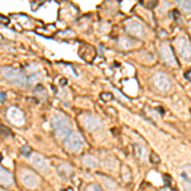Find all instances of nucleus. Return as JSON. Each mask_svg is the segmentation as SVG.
<instances>
[{"label": "nucleus", "instance_id": "obj_1", "mask_svg": "<svg viewBox=\"0 0 191 191\" xmlns=\"http://www.w3.org/2000/svg\"><path fill=\"white\" fill-rule=\"evenodd\" d=\"M51 126L55 131V135L59 139H65L68 135L72 133L70 130V124L65 116L61 114H55L51 117Z\"/></svg>", "mask_w": 191, "mask_h": 191}, {"label": "nucleus", "instance_id": "obj_9", "mask_svg": "<svg viewBox=\"0 0 191 191\" xmlns=\"http://www.w3.org/2000/svg\"><path fill=\"white\" fill-rule=\"evenodd\" d=\"M84 126L89 130V131H100L102 129V121L97 117V116H93V115H88L84 119Z\"/></svg>", "mask_w": 191, "mask_h": 191}, {"label": "nucleus", "instance_id": "obj_5", "mask_svg": "<svg viewBox=\"0 0 191 191\" xmlns=\"http://www.w3.org/2000/svg\"><path fill=\"white\" fill-rule=\"evenodd\" d=\"M152 80H153L154 86H156L161 92H168V91L171 89V87H172V82H171V79L168 78V75L165 74V73H162V72H157V73L153 75Z\"/></svg>", "mask_w": 191, "mask_h": 191}, {"label": "nucleus", "instance_id": "obj_26", "mask_svg": "<svg viewBox=\"0 0 191 191\" xmlns=\"http://www.w3.org/2000/svg\"><path fill=\"white\" fill-rule=\"evenodd\" d=\"M0 101H2V103H4V101H5V92L0 93Z\"/></svg>", "mask_w": 191, "mask_h": 191}, {"label": "nucleus", "instance_id": "obj_7", "mask_svg": "<svg viewBox=\"0 0 191 191\" xmlns=\"http://www.w3.org/2000/svg\"><path fill=\"white\" fill-rule=\"evenodd\" d=\"M7 117H8V120L10 122H13V124L17 125V126H22L24 124V121H26L24 114L19 110L18 107H16V106H12V107L8 108Z\"/></svg>", "mask_w": 191, "mask_h": 191}, {"label": "nucleus", "instance_id": "obj_27", "mask_svg": "<svg viewBox=\"0 0 191 191\" xmlns=\"http://www.w3.org/2000/svg\"><path fill=\"white\" fill-rule=\"evenodd\" d=\"M2 131H3V134H4V135H7L5 133H8V134L10 133V131H9V130H8V129H7V128H5L4 125H2Z\"/></svg>", "mask_w": 191, "mask_h": 191}, {"label": "nucleus", "instance_id": "obj_16", "mask_svg": "<svg viewBox=\"0 0 191 191\" xmlns=\"http://www.w3.org/2000/svg\"><path fill=\"white\" fill-rule=\"evenodd\" d=\"M177 5H179V9L184 13H190L191 12V2L189 0H182V2H177Z\"/></svg>", "mask_w": 191, "mask_h": 191}, {"label": "nucleus", "instance_id": "obj_8", "mask_svg": "<svg viewBox=\"0 0 191 191\" xmlns=\"http://www.w3.org/2000/svg\"><path fill=\"white\" fill-rule=\"evenodd\" d=\"M126 31L128 33L133 35V36H136V37H142L144 36V27L140 22L135 21V19H130L126 23Z\"/></svg>", "mask_w": 191, "mask_h": 191}, {"label": "nucleus", "instance_id": "obj_17", "mask_svg": "<svg viewBox=\"0 0 191 191\" xmlns=\"http://www.w3.org/2000/svg\"><path fill=\"white\" fill-rule=\"evenodd\" d=\"M121 175H122V180H124L125 182H128V181L131 180V172H130L129 167L125 166V165L121 166Z\"/></svg>", "mask_w": 191, "mask_h": 191}, {"label": "nucleus", "instance_id": "obj_19", "mask_svg": "<svg viewBox=\"0 0 191 191\" xmlns=\"http://www.w3.org/2000/svg\"><path fill=\"white\" fill-rule=\"evenodd\" d=\"M182 177H186L187 180H191V165H186L182 171Z\"/></svg>", "mask_w": 191, "mask_h": 191}, {"label": "nucleus", "instance_id": "obj_15", "mask_svg": "<svg viewBox=\"0 0 191 191\" xmlns=\"http://www.w3.org/2000/svg\"><path fill=\"white\" fill-rule=\"evenodd\" d=\"M134 149H135L136 157H139L140 159H145L147 158V151H145L144 147H142L140 144H135L134 145Z\"/></svg>", "mask_w": 191, "mask_h": 191}, {"label": "nucleus", "instance_id": "obj_3", "mask_svg": "<svg viewBox=\"0 0 191 191\" xmlns=\"http://www.w3.org/2000/svg\"><path fill=\"white\" fill-rule=\"evenodd\" d=\"M19 180H21V182L27 189H30V190L36 189L40 185V182H41L40 176L36 175V172H33L30 168H23V170H21V172H19Z\"/></svg>", "mask_w": 191, "mask_h": 191}, {"label": "nucleus", "instance_id": "obj_4", "mask_svg": "<svg viewBox=\"0 0 191 191\" xmlns=\"http://www.w3.org/2000/svg\"><path fill=\"white\" fill-rule=\"evenodd\" d=\"M64 145L68 151H70V152H79L82 147H83V139H82V136L78 133L72 131L64 139Z\"/></svg>", "mask_w": 191, "mask_h": 191}, {"label": "nucleus", "instance_id": "obj_18", "mask_svg": "<svg viewBox=\"0 0 191 191\" xmlns=\"http://www.w3.org/2000/svg\"><path fill=\"white\" fill-rule=\"evenodd\" d=\"M31 153H32V148H31L30 145H27V144H26V145H23V147L21 148V154H22V156L28 157Z\"/></svg>", "mask_w": 191, "mask_h": 191}, {"label": "nucleus", "instance_id": "obj_12", "mask_svg": "<svg viewBox=\"0 0 191 191\" xmlns=\"http://www.w3.org/2000/svg\"><path fill=\"white\" fill-rule=\"evenodd\" d=\"M0 182H2V185L3 186H9V185H12V182H13V176H12V173L8 171V170H5L4 167H2L0 168Z\"/></svg>", "mask_w": 191, "mask_h": 191}, {"label": "nucleus", "instance_id": "obj_13", "mask_svg": "<svg viewBox=\"0 0 191 191\" xmlns=\"http://www.w3.org/2000/svg\"><path fill=\"white\" fill-rule=\"evenodd\" d=\"M82 161H83V165H84L86 167L93 168V167H97V166H98V159H97V157H94V156H92V154L84 156Z\"/></svg>", "mask_w": 191, "mask_h": 191}, {"label": "nucleus", "instance_id": "obj_29", "mask_svg": "<svg viewBox=\"0 0 191 191\" xmlns=\"http://www.w3.org/2000/svg\"><path fill=\"white\" fill-rule=\"evenodd\" d=\"M65 191H73V189H72V187H68Z\"/></svg>", "mask_w": 191, "mask_h": 191}, {"label": "nucleus", "instance_id": "obj_22", "mask_svg": "<svg viewBox=\"0 0 191 191\" xmlns=\"http://www.w3.org/2000/svg\"><path fill=\"white\" fill-rule=\"evenodd\" d=\"M112 93H110V92H103V93H101V98L103 100V101H110V100H112Z\"/></svg>", "mask_w": 191, "mask_h": 191}, {"label": "nucleus", "instance_id": "obj_6", "mask_svg": "<svg viewBox=\"0 0 191 191\" xmlns=\"http://www.w3.org/2000/svg\"><path fill=\"white\" fill-rule=\"evenodd\" d=\"M176 49L179 51V54L184 59H190L191 58V44L186 37H179L175 41Z\"/></svg>", "mask_w": 191, "mask_h": 191}, {"label": "nucleus", "instance_id": "obj_14", "mask_svg": "<svg viewBox=\"0 0 191 191\" xmlns=\"http://www.w3.org/2000/svg\"><path fill=\"white\" fill-rule=\"evenodd\" d=\"M58 172L63 179H68L72 173V167L68 165V163H61V165L58 166Z\"/></svg>", "mask_w": 191, "mask_h": 191}, {"label": "nucleus", "instance_id": "obj_21", "mask_svg": "<svg viewBox=\"0 0 191 191\" xmlns=\"http://www.w3.org/2000/svg\"><path fill=\"white\" fill-rule=\"evenodd\" d=\"M149 161H151L152 165H158V162H159V157H158L156 153H151V154H149Z\"/></svg>", "mask_w": 191, "mask_h": 191}, {"label": "nucleus", "instance_id": "obj_25", "mask_svg": "<svg viewBox=\"0 0 191 191\" xmlns=\"http://www.w3.org/2000/svg\"><path fill=\"white\" fill-rule=\"evenodd\" d=\"M185 78H186V79H189V80H191V69H190V70H187V72L185 73Z\"/></svg>", "mask_w": 191, "mask_h": 191}, {"label": "nucleus", "instance_id": "obj_20", "mask_svg": "<svg viewBox=\"0 0 191 191\" xmlns=\"http://www.w3.org/2000/svg\"><path fill=\"white\" fill-rule=\"evenodd\" d=\"M84 191H102V190H101L100 185H97V184H91V185H88L84 189Z\"/></svg>", "mask_w": 191, "mask_h": 191}, {"label": "nucleus", "instance_id": "obj_11", "mask_svg": "<svg viewBox=\"0 0 191 191\" xmlns=\"http://www.w3.org/2000/svg\"><path fill=\"white\" fill-rule=\"evenodd\" d=\"M32 165L36 170L38 171H46L49 168V161L46 157H44L42 154L40 153H36L33 157H32Z\"/></svg>", "mask_w": 191, "mask_h": 191}, {"label": "nucleus", "instance_id": "obj_10", "mask_svg": "<svg viewBox=\"0 0 191 191\" xmlns=\"http://www.w3.org/2000/svg\"><path fill=\"white\" fill-rule=\"evenodd\" d=\"M159 52H161V56L162 59L165 60L168 65H176V58L173 55V52L171 50V47L167 44H162L159 46Z\"/></svg>", "mask_w": 191, "mask_h": 191}, {"label": "nucleus", "instance_id": "obj_23", "mask_svg": "<svg viewBox=\"0 0 191 191\" xmlns=\"http://www.w3.org/2000/svg\"><path fill=\"white\" fill-rule=\"evenodd\" d=\"M184 190L185 191H191V180H186L184 182Z\"/></svg>", "mask_w": 191, "mask_h": 191}, {"label": "nucleus", "instance_id": "obj_28", "mask_svg": "<svg viewBox=\"0 0 191 191\" xmlns=\"http://www.w3.org/2000/svg\"><path fill=\"white\" fill-rule=\"evenodd\" d=\"M154 5H157V2H153V3L147 4V7H149V8H152V7H154Z\"/></svg>", "mask_w": 191, "mask_h": 191}, {"label": "nucleus", "instance_id": "obj_30", "mask_svg": "<svg viewBox=\"0 0 191 191\" xmlns=\"http://www.w3.org/2000/svg\"><path fill=\"white\" fill-rule=\"evenodd\" d=\"M189 28H190V31H191V21H190V23H189Z\"/></svg>", "mask_w": 191, "mask_h": 191}, {"label": "nucleus", "instance_id": "obj_2", "mask_svg": "<svg viewBox=\"0 0 191 191\" xmlns=\"http://www.w3.org/2000/svg\"><path fill=\"white\" fill-rule=\"evenodd\" d=\"M2 74L5 79H8L9 82H12V83L18 84L21 87H27L30 83V77H27L26 73L16 69V68L3 66L2 68Z\"/></svg>", "mask_w": 191, "mask_h": 191}, {"label": "nucleus", "instance_id": "obj_24", "mask_svg": "<svg viewBox=\"0 0 191 191\" xmlns=\"http://www.w3.org/2000/svg\"><path fill=\"white\" fill-rule=\"evenodd\" d=\"M172 16H173L175 19H179V18H180V13H179V10H172Z\"/></svg>", "mask_w": 191, "mask_h": 191}]
</instances>
